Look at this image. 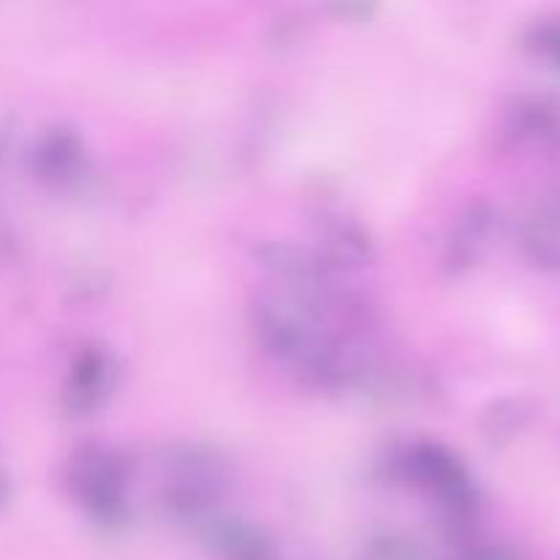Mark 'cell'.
Segmentation results:
<instances>
[{
    "label": "cell",
    "mask_w": 560,
    "mask_h": 560,
    "mask_svg": "<svg viewBox=\"0 0 560 560\" xmlns=\"http://www.w3.org/2000/svg\"><path fill=\"white\" fill-rule=\"evenodd\" d=\"M249 326L262 355L310 388L348 392L375 375L370 353L353 337L273 293L252 301Z\"/></svg>",
    "instance_id": "cell-1"
},
{
    "label": "cell",
    "mask_w": 560,
    "mask_h": 560,
    "mask_svg": "<svg viewBox=\"0 0 560 560\" xmlns=\"http://www.w3.org/2000/svg\"><path fill=\"white\" fill-rule=\"evenodd\" d=\"M159 468H162L159 506L167 520L189 530L219 512V501L233 479L228 457L206 443H173L164 448Z\"/></svg>",
    "instance_id": "cell-2"
},
{
    "label": "cell",
    "mask_w": 560,
    "mask_h": 560,
    "mask_svg": "<svg viewBox=\"0 0 560 560\" xmlns=\"http://www.w3.org/2000/svg\"><path fill=\"white\" fill-rule=\"evenodd\" d=\"M392 474L424 492L446 514L452 528H465L479 509V485L465 459L438 441H413L392 454Z\"/></svg>",
    "instance_id": "cell-3"
},
{
    "label": "cell",
    "mask_w": 560,
    "mask_h": 560,
    "mask_svg": "<svg viewBox=\"0 0 560 560\" xmlns=\"http://www.w3.org/2000/svg\"><path fill=\"white\" fill-rule=\"evenodd\" d=\"M129 459L102 443H82L66 463V490L102 530H120L129 525Z\"/></svg>",
    "instance_id": "cell-4"
},
{
    "label": "cell",
    "mask_w": 560,
    "mask_h": 560,
    "mask_svg": "<svg viewBox=\"0 0 560 560\" xmlns=\"http://www.w3.org/2000/svg\"><path fill=\"white\" fill-rule=\"evenodd\" d=\"M27 164H31L33 178L52 189H77L91 173L85 140L80 131L69 126L44 129L33 142Z\"/></svg>",
    "instance_id": "cell-5"
},
{
    "label": "cell",
    "mask_w": 560,
    "mask_h": 560,
    "mask_svg": "<svg viewBox=\"0 0 560 560\" xmlns=\"http://www.w3.org/2000/svg\"><path fill=\"white\" fill-rule=\"evenodd\" d=\"M312 228H315L317 252L339 273L361 271L375 262V241L370 230L345 208L323 206L312 217Z\"/></svg>",
    "instance_id": "cell-6"
},
{
    "label": "cell",
    "mask_w": 560,
    "mask_h": 560,
    "mask_svg": "<svg viewBox=\"0 0 560 560\" xmlns=\"http://www.w3.org/2000/svg\"><path fill=\"white\" fill-rule=\"evenodd\" d=\"M120 377L118 355L104 345H85L69 366L63 386V408L71 416H91L115 392Z\"/></svg>",
    "instance_id": "cell-7"
},
{
    "label": "cell",
    "mask_w": 560,
    "mask_h": 560,
    "mask_svg": "<svg viewBox=\"0 0 560 560\" xmlns=\"http://www.w3.org/2000/svg\"><path fill=\"white\" fill-rule=\"evenodd\" d=\"M202 550L217 560H273L277 545L271 534L238 514L217 512L191 528Z\"/></svg>",
    "instance_id": "cell-8"
},
{
    "label": "cell",
    "mask_w": 560,
    "mask_h": 560,
    "mask_svg": "<svg viewBox=\"0 0 560 560\" xmlns=\"http://www.w3.org/2000/svg\"><path fill=\"white\" fill-rule=\"evenodd\" d=\"M506 137L520 148L560 153V102L545 96H517L503 115Z\"/></svg>",
    "instance_id": "cell-9"
},
{
    "label": "cell",
    "mask_w": 560,
    "mask_h": 560,
    "mask_svg": "<svg viewBox=\"0 0 560 560\" xmlns=\"http://www.w3.org/2000/svg\"><path fill=\"white\" fill-rule=\"evenodd\" d=\"M498 219H501V213L490 200H470L457 213L452 233L446 238V249H443V260H446L448 271H468L481 260L487 246L492 244Z\"/></svg>",
    "instance_id": "cell-10"
},
{
    "label": "cell",
    "mask_w": 560,
    "mask_h": 560,
    "mask_svg": "<svg viewBox=\"0 0 560 560\" xmlns=\"http://www.w3.org/2000/svg\"><path fill=\"white\" fill-rule=\"evenodd\" d=\"M520 246L530 266L560 273V189H550L528 208L520 224Z\"/></svg>",
    "instance_id": "cell-11"
},
{
    "label": "cell",
    "mask_w": 560,
    "mask_h": 560,
    "mask_svg": "<svg viewBox=\"0 0 560 560\" xmlns=\"http://www.w3.org/2000/svg\"><path fill=\"white\" fill-rule=\"evenodd\" d=\"M530 421H534V402H528L525 397L495 399L481 413V432L492 446H506Z\"/></svg>",
    "instance_id": "cell-12"
},
{
    "label": "cell",
    "mask_w": 560,
    "mask_h": 560,
    "mask_svg": "<svg viewBox=\"0 0 560 560\" xmlns=\"http://www.w3.org/2000/svg\"><path fill=\"white\" fill-rule=\"evenodd\" d=\"M359 560H438V556L413 536L375 534L364 541Z\"/></svg>",
    "instance_id": "cell-13"
},
{
    "label": "cell",
    "mask_w": 560,
    "mask_h": 560,
    "mask_svg": "<svg viewBox=\"0 0 560 560\" xmlns=\"http://www.w3.org/2000/svg\"><path fill=\"white\" fill-rule=\"evenodd\" d=\"M523 47L560 74V16H539L523 33Z\"/></svg>",
    "instance_id": "cell-14"
},
{
    "label": "cell",
    "mask_w": 560,
    "mask_h": 560,
    "mask_svg": "<svg viewBox=\"0 0 560 560\" xmlns=\"http://www.w3.org/2000/svg\"><path fill=\"white\" fill-rule=\"evenodd\" d=\"M459 560H525L523 552L509 545H476L463 552Z\"/></svg>",
    "instance_id": "cell-15"
},
{
    "label": "cell",
    "mask_w": 560,
    "mask_h": 560,
    "mask_svg": "<svg viewBox=\"0 0 560 560\" xmlns=\"http://www.w3.org/2000/svg\"><path fill=\"white\" fill-rule=\"evenodd\" d=\"M5 498H9V481H5L3 476H0V506H3V503H5Z\"/></svg>",
    "instance_id": "cell-16"
}]
</instances>
